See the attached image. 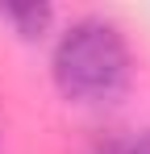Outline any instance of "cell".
<instances>
[{
    "label": "cell",
    "instance_id": "2",
    "mask_svg": "<svg viewBox=\"0 0 150 154\" xmlns=\"http://www.w3.org/2000/svg\"><path fill=\"white\" fill-rule=\"evenodd\" d=\"M50 17H54L50 4H38V0H29V4H0V21H8L21 38H42Z\"/></svg>",
    "mask_w": 150,
    "mask_h": 154
},
{
    "label": "cell",
    "instance_id": "1",
    "mask_svg": "<svg viewBox=\"0 0 150 154\" xmlns=\"http://www.w3.org/2000/svg\"><path fill=\"white\" fill-rule=\"evenodd\" d=\"M54 83L75 104H113L129 88V42L104 17H79L54 46Z\"/></svg>",
    "mask_w": 150,
    "mask_h": 154
},
{
    "label": "cell",
    "instance_id": "3",
    "mask_svg": "<svg viewBox=\"0 0 150 154\" xmlns=\"http://www.w3.org/2000/svg\"><path fill=\"white\" fill-rule=\"evenodd\" d=\"M104 154H150V129L138 137H121V142H108Z\"/></svg>",
    "mask_w": 150,
    "mask_h": 154
}]
</instances>
